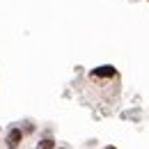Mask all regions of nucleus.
I'll return each instance as SVG.
<instances>
[{
	"mask_svg": "<svg viewBox=\"0 0 149 149\" xmlns=\"http://www.w3.org/2000/svg\"><path fill=\"white\" fill-rule=\"evenodd\" d=\"M5 142H7V149H19L23 142V129H9Z\"/></svg>",
	"mask_w": 149,
	"mask_h": 149,
	"instance_id": "nucleus-1",
	"label": "nucleus"
},
{
	"mask_svg": "<svg viewBox=\"0 0 149 149\" xmlns=\"http://www.w3.org/2000/svg\"><path fill=\"white\" fill-rule=\"evenodd\" d=\"M103 149H117V147H115V145H108V147H103Z\"/></svg>",
	"mask_w": 149,
	"mask_h": 149,
	"instance_id": "nucleus-5",
	"label": "nucleus"
},
{
	"mask_svg": "<svg viewBox=\"0 0 149 149\" xmlns=\"http://www.w3.org/2000/svg\"><path fill=\"white\" fill-rule=\"evenodd\" d=\"M32 131H35V126H32V124H28V126L23 129V133H32Z\"/></svg>",
	"mask_w": 149,
	"mask_h": 149,
	"instance_id": "nucleus-4",
	"label": "nucleus"
},
{
	"mask_svg": "<svg viewBox=\"0 0 149 149\" xmlns=\"http://www.w3.org/2000/svg\"><path fill=\"white\" fill-rule=\"evenodd\" d=\"M37 149H55V140H53V138H44L37 145Z\"/></svg>",
	"mask_w": 149,
	"mask_h": 149,
	"instance_id": "nucleus-3",
	"label": "nucleus"
},
{
	"mask_svg": "<svg viewBox=\"0 0 149 149\" xmlns=\"http://www.w3.org/2000/svg\"><path fill=\"white\" fill-rule=\"evenodd\" d=\"M115 76H117V71H115L112 67H108V64H106V67H99V69L92 71V78H115Z\"/></svg>",
	"mask_w": 149,
	"mask_h": 149,
	"instance_id": "nucleus-2",
	"label": "nucleus"
}]
</instances>
